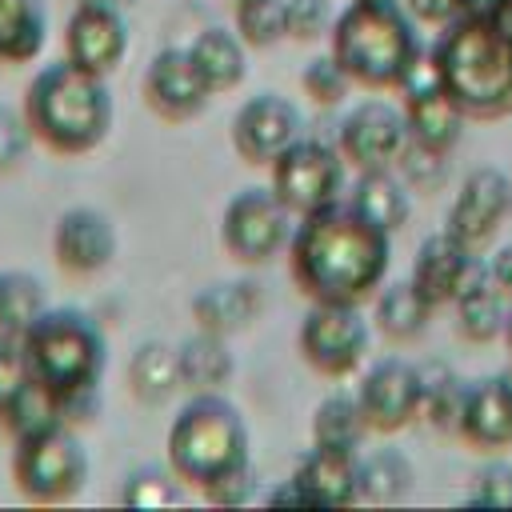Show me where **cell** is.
I'll return each instance as SVG.
<instances>
[{
    "mask_svg": "<svg viewBox=\"0 0 512 512\" xmlns=\"http://www.w3.org/2000/svg\"><path fill=\"white\" fill-rule=\"evenodd\" d=\"M388 260L392 232L340 200L300 216L288 240L292 284L320 304H364L384 284Z\"/></svg>",
    "mask_w": 512,
    "mask_h": 512,
    "instance_id": "6da1fadb",
    "label": "cell"
},
{
    "mask_svg": "<svg viewBox=\"0 0 512 512\" xmlns=\"http://www.w3.org/2000/svg\"><path fill=\"white\" fill-rule=\"evenodd\" d=\"M20 112L36 144H44L56 156H84L108 140L116 120V100L108 76H96L64 56L44 64L28 80Z\"/></svg>",
    "mask_w": 512,
    "mask_h": 512,
    "instance_id": "7a4b0ae2",
    "label": "cell"
},
{
    "mask_svg": "<svg viewBox=\"0 0 512 512\" xmlns=\"http://www.w3.org/2000/svg\"><path fill=\"white\" fill-rule=\"evenodd\" d=\"M432 56L468 120H504L512 112V16H456L436 36Z\"/></svg>",
    "mask_w": 512,
    "mask_h": 512,
    "instance_id": "3957f363",
    "label": "cell"
},
{
    "mask_svg": "<svg viewBox=\"0 0 512 512\" xmlns=\"http://www.w3.org/2000/svg\"><path fill=\"white\" fill-rule=\"evenodd\" d=\"M328 52L360 88L384 92L404 84L424 40L404 0H348L332 20Z\"/></svg>",
    "mask_w": 512,
    "mask_h": 512,
    "instance_id": "277c9868",
    "label": "cell"
},
{
    "mask_svg": "<svg viewBox=\"0 0 512 512\" xmlns=\"http://www.w3.org/2000/svg\"><path fill=\"white\" fill-rule=\"evenodd\" d=\"M248 448V420L224 392H188L164 436L168 468L192 488H208L224 472L252 464Z\"/></svg>",
    "mask_w": 512,
    "mask_h": 512,
    "instance_id": "5b68a950",
    "label": "cell"
},
{
    "mask_svg": "<svg viewBox=\"0 0 512 512\" xmlns=\"http://www.w3.org/2000/svg\"><path fill=\"white\" fill-rule=\"evenodd\" d=\"M24 360L32 380H40L52 396H68L80 388H100L108 364V340L100 324L80 308H48L24 336Z\"/></svg>",
    "mask_w": 512,
    "mask_h": 512,
    "instance_id": "8992f818",
    "label": "cell"
},
{
    "mask_svg": "<svg viewBox=\"0 0 512 512\" xmlns=\"http://www.w3.org/2000/svg\"><path fill=\"white\" fill-rule=\"evenodd\" d=\"M12 480L32 504H64L88 484V448L72 424H44L16 440Z\"/></svg>",
    "mask_w": 512,
    "mask_h": 512,
    "instance_id": "52a82bcc",
    "label": "cell"
},
{
    "mask_svg": "<svg viewBox=\"0 0 512 512\" xmlns=\"http://www.w3.org/2000/svg\"><path fill=\"white\" fill-rule=\"evenodd\" d=\"M368 320L360 312V304H320L312 300L308 312L300 316L296 328V352L300 360L328 376V380H344L352 376L364 360H368Z\"/></svg>",
    "mask_w": 512,
    "mask_h": 512,
    "instance_id": "ba28073f",
    "label": "cell"
},
{
    "mask_svg": "<svg viewBox=\"0 0 512 512\" xmlns=\"http://www.w3.org/2000/svg\"><path fill=\"white\" fill-rule=\"evenodd\" d=\"M296 224L292 208L268 188H240L220 216V244L236 264H268L288 252Z\"/></svg>",
    "mask_w": 512,
    "mask_h": 512,
    "instance_id": "9c48e42d",
    "label": "cell"
},
{
    "mask_svg": "<svg viewBox=\"0 0 512 512\" xmlns=\"http://www.w3.org/2000/svg\"><path fill=\"white\" fill-rule=\"evenodd\" d=\"M400 108H404L408 136H412L416 148H424L432 156H448L460 144L468 116L448 96V88L440 80V68H436V56H432V44L420 52V60L412 64V72L404 76V84H400Z\"/></svg>",
    "mask_w": 512,
    "mask_h": 512,
    "instance_id": "30bf717a",
    "label": "cell"
},
{
    "mask_svg": "<svg viewBox=\"0 0 512 512\" xmlns=\"http://www.w3.org/2000/svg\"><path fill=\"white\" fill-rule=\"evenodd\" d=\"M344 156L340 148L300 136L272 160V192L292 208V216H308L340 200L344 188Z\"/></svg>",
    "mask_w": 512,
    "mask_h": 512,
    "instance_id": "8fae6325",
    "label": "cell"
},
{
    "mask_svg": "<svg viewBox=\"0 0 512 512\" xmlns=\"http://www.w3.org/2000/svg\"><path fill=\"white\" fill-rule=\"evenodd\" d=\"M408 144H412V136H408L404 108L388 104V100H360L356 108H348V116L340 120V132H336V148H340L344 164L356 172L396 168Z\"/></svg>",
    "mask_w": 512,
    "mask_h": 512,
    "instance_id": "7c38bea8",
    "label": "cell"
},
{
    "mask_svg": "<svg viewBox=\"0 0 512 512\" xmlns=\"http://www.w3.org/2000/svg\"><path fill=\"white\" fill-rule=\"evenodd\" d=\"M356 400H360L368 432H380V436L404 432L424 412L420 364H408L400 356H384L368 364V372L356 384Z\"/></svg>",
    "mask_w": 512,
    "mask_h": 512,
    "instance_id": "4fadbf2b",
    "label": "cell"
},
{
    "mask_svg": "<svg viewBox=\"0 0 512 512\" xmlns=\"http://www.w3.org/2000/svg\"><path fill=\"white\" fill-rule=\"evenodd\" d=\"M304 136V116L300 108L280 96V92H256L248 96L236 116H232V128H228V140L236 148V156L252 168H272V160L296 144Z\"/></svg>",
    "mask_w": 512,
    "mask_h": 512,
    "instance_id": "5bb4252c",
    "label": "cell"
},
{
    "mask_svg": "<svg viewBox=\"0 0 512 512\" xmlns=\"http://www.w3.org/2000/svg\"><path fill=\"white\" fill-rule=\"evenodd\" d=\"M512 216V176L492 168V164H480L464 176L452 208H448V232L468 244V248H488L496 240V232L504 228V220Z\"/></svg>",
    "mask_w": 512,
    "mask_h": 512,
    "instance_id": "9a60e30c",
    "label": "cell"
},
{
    "mask_svg": "<svg viewBox=\"0 0 512 512\" xmlns=\"http://www.w3.org/2000/svg\"><path fill=\"white\" fill-rule=\"evenodd\" d=\"M64 56L96 76H112L128 56V20L124 8L80 0L64 24Z\"/></svg>",
    "mask_w": 512,
    "mask_h": 512,
    "instance_id": "2e32d148",
    "label": "cell"
},
{
    "mask_svg": "<svg viewBox=\"0 0 512 512\" xmlns=\"http://www.w3.org/2000/svg\"><path fill=\"white\" fill-rule=\"evenodd\" d=\"M140 96L164 124H184V120H196L208 108L212 88L204 84L188 48H160L144 68Z\"/></svg>",
    "mask_w": 512,
    "mask_h": 512,
    "instance_id": "e0dca14e",
    "label": "cell"
},
{
    "mask_svg": "<svg viewBox=\"0 0 512 512\" xmlns=\"http://www.w3.org/2000/svg\"><path fill=\"white\" fill-rule=\"evenodd\" d=\"M408 276H412V284L420 288V296H424L432 308H444V304H456L476 280H484V260H480L476 248L460 244V240L444 228V232L420 240Z\"/></svg>",
    "mask_w": 512,
    "mask_h": 512,
    "instance_id": "ac0fdd59",
    "label": "cell"
},
{
    "mask_svg": "<svg viewBox=\"0 0 512 512\" xmlns=\"http://www.w3.org/2000/svg\"><path fill=\"white\" fill-rule=\"evenodd\" d=\"M120 248L116 224L92 204H72L52 224V256L68 276H96L112 264Z\"/></svg>",
    "mask_w": 512,
    "mask_h": 512,
    "instance_id": "d6986e66",
    "label": "cell"
},
{
    "mask_svg": "<svg viewBox=\"0 0 512 512\" xmlns=\"http://www.w3.org/2000/svg\"><path fill=\"white\" fill-rule=\"evenodd\" d=\"M456 436L480 452H496L512 444V376L496 372L468 384Z\"/></svg>",
    "mask_w": 512,
    "mask_h": 512,
    "instance_id": "ffe728a7",
    "label": "cell"
},
{
    "mask_svg": "<svg viewBox=\"0 0 512 512\" xmlns=\"http://www.w3.org/2000/svg\"><path fill=\"white\" fill-rule=\"evenodd\" d=\"M356 456L360 452H328L312 448L296 472L292 484L300 488L308 508H348L360 500V480H356Z\"/></svg>",
    "mask_w": 512,
    "mask_h": 512,
    "instance_id": "44dd1931",
    "label": "cell"
},
{
    "mask_svg": "<svg viewBox=\"0 0 512 512\" xmlns=\"http://www.w3.org/2000/svg\"><path fill=\"white\" fill-rule=\"evenodd\" d=\"M264 308V292L256 280H216V284H204L188 312L196 320V328L204 332H216V336H232L240 328H248Z\"/></svg>",
    "mask_w": 512,
    "mask_h": 512,
    "instance_id": "7402d4cb",
    "label": "cell"
},
{
    "mask_svg": "<svg viewBox=\"0 0 512 512\" xmlns=\"http://www.w3.org/2000/svg\"><path fill=\"white\" fill-rule=\"evenodd\" d=\"M188 56L200 68L212 96H224L248 80V44L240 40L236 28H224V24L200 28L188 44Z\"/></svg>",
    "mask_w": 512,
    "mask_h": 512,
    "instance_id": "603a6c76",
    "label": "cell"
},
{
    "mask_svg": "<svg viewBox=\"0 0 512 512\" xmlns=\"http://www.w3.org/2000/svg\"><path fill=\"white\" fill-rule=\"evenodd\" d=\"M180 360V388L184 392H224L228 380L236 376V356L228 348V336L196 328L176 344Z\"/></svg>",
    "mask_w": 512,
    "mask_h": 512,
    "instance_id": "cb8c5ba5",
    "label": "cell"
},
{
    "mask_svg": "<svg viewBox=\"0 0 512 512\" xmlns=\"http://www.w3.org/2000/svg\"><path fill=\"white\" fill-rule=\"evenodd\" d=\"M432 312H436V308L420 296V288L412 284V276L388 280V284H380L376 296H372V320H376V328H380L388 340H396V344L420 340L424 328H428V320H432Z\"/></svg>",
    "mask_w": 512,
    "mask_h": 512,
    "instance_id": "d4e9b609",
    "label": "cell"
},
{
    "mask_svg": "<svg viewBox=\"0 0 512 512\" xmlns=\"http://www.w3.org/2000/svg\"><path fill=\"white\" fill-rule=\"evenodd\" d=\"M356 212H364L372 224L388 228L392 236L408 224L412 216V192L408 180L396 176V168H372V172H356V188L348 200Z\"/></svg>",
    "mask_w": 512,
    "mask_h": 512,
    "instance_id": "484cf974",
    "label": "cell"
},
{
    "mask_svg": "<svg viewBox=\"0 0 512 512\" xmlns=\"http://www.w3.org/2000/svg\"><path fill=\"white\" fill-rule=\"evenodd\" d=\"M180 388V360H176V344L168 340H140L128 356V392L156 408L168 404Z\"/></svg>",
    "mask_w": 512,
    "mask_h": 512,
    "instance_id": "4316f807",
    "label": "cell"
},
{
    "mask_svg": "<svg viewBox=\"0 0 512 512\" xmlns=\"http://www.w3.org/2000/svg\"><path fill=\"white\" fill-rule=\"evenodd\" d=\"M48 12L40 0H0V64H28L44 52Z\"/></svg>",
    "mask_w": 512,
    "mask_h": 512,
    "instance_id": "83f0119b",
    "label": "cell"
},
{
    "mask_svg": "<svg viewBox=\"0 0 512 512\" xmlns=\"http://www.w3.org/2000/svg\"><path fill=\"white\" fill-rule=\"evenodd\" d=\"M368 424L360 412L356 392H328L316 408H312V448H328V452H360Z\"/></svg>",
    "mask_w": 512,
    "mask_h": 512,
    "instance_id": "f1b7e54d",
    "label": "cell"
},
{
    "mask_svg": "<svg viewBox=\"0 0 512 512\" xmlns=\"http://www.w3.org/2000/svg\"><path fill=\"white\" fill-rule=\"evenodd\" d=\"M48 312L44 280L28 268H0V336H24Z\"/></svg>",
    "mask_w": 512,
    "mask_h": 512,
    "instance_id": "f546056e",
    "label": "cell"
},
{
    "mask_svg": "<svg viewBox=\"0 0 512 512\" xmlns=\"http://www.w3.org/2000/svg\"><path fill=\"white\" fill-rule=\"evenodd\" d=\"M356 480H360V500L368 504H396L412 492V460L400 448H376L356 456Z\"/></svg>",
    "mask_w": 512,
    "mask_h": 512,
    "instance_id": "4dcf8cb0",
    "label": "cell"
},
{
    "mask_svg": "<svg viewBox=\"0 0 512 512\" xmlns=\"http://www.w3.org/2000/svg\"><path fill=\"white\" fill-rule=\"evenodd\" d=\"M508 312L512 304L484 280H476L460 300H456V332L468 340V344H492L496 336H504L508 328Z\"/></svg>",
    "mask_w": 512,
    "mask_h": 512,
    "instance_id": "1f68e13d",
    "label": "cell"
},
{
    "mask_svg": "<svg viewBox=\"0 0 512 512\" xmlns=\"http://www.w3.org/2000/svg\"><path fill=\"white\" fill-rule=\"evenodd\" d=\"M180 476L164 464H144V468H132L120 484V504L124 508H172L180 504Z\"/></svg>",
    "mask_w": 512,
    "mask_h": 512,
    "instance_id": "d6a6232c",
    "label": "cell"
},
{
    "mask_svg": "<svg viewBox=\"0 0 512 512\" xmlns=\"http://www.w3.org/2000/svg\"><path fill=\"white\" fill-rule=\"evenodd\" d=\"M236 32L248 48H272L288 36L284 24V0H236Z\"/></svg>",
    "mask_w": 512,
    "mask_h": 512,
    "instance_id": "836d02e7",
    "label": "cell"
},
{
    "mask_svg": "<svg viewBox=\"0 0 512 512\" xmlns=\"http://www.w3.org/2000/svg\"><path fill=\"white\" fill-rule=\"evenodd\" d=\"M352 84H356V80L340 68V60H336L332 52H320V56H312V60L300 68V88H304V96H308L312 104H320V108H340V104L348 100Z\"/></svg>",
    "mask_w": 512,
    "mask_h": 512,
    "instance_id": "e575fe53",
    "label": "cell"
},
{
    "mask_svg": "<svg viewBox=\"0 0 512 512\" xmlns=\"http://www.w3.org/2000/svg\"><path fill=\"white\" fill-rule=\"evenodd\" d=\"M60 416H56V396L40 384V380H28L24 388H20V396L4 408V416H0V424L12 432V440H20V436H28V432H36V428H44V424H56Z\"/></svg>",
    "mask_w": 512,
    "mask_h": 512,
    "instance_id": "d590c367",
    "label": "cell"
},
{
    "mask_svg": "<svg viewBox=\"0 0 512 512\" xmlns=\"http://www.w3.org/2000/svg\"><path fill=\"white\" fill-rule=\"evenodd\" d=\"M332 0H284V24H288V40L312 44L320 36L332 32Z\"/></svg>",
    "mask_w": 512,
    "mask_h": 512,
    "instance_id": "8d00e7d4",
    "label": "cell"
},
{
    "mask_svg": "<svg viewBox=\"0 0 512 512\" xmlns=\"http://www.w3.org/2000/svg\"><path fill=\"white\" fill-rule=\"evenodd\" d=\"M32 144H36V136H32L24 112L0 104V172H20L28 164Z\"/></svg>",
    "mask_w": 512,
    "mask_h": 512,
    "instance_id": "74e56055",
    "label": "cell"
},
{
    "mask_svg": "<svg viewBox=\"0 0 512 512\" xmlns=\"http://www.w3.org/2000/svg\"><path fill=\"white\" fill-rule=\"evenodd\" d=\"M468 504L472 508H512V464H504V460L484 464L472 480Z\"/></svg>",
    "mask_w": 512,
    "mask_h": 512,
    "instance_id": "f35d334b",
    "label": "cell"
},
{
    "mask_svg": "<svg viewBox=\"0 0 512 512\" xmlns=\"http://www.w3.org/2000/svg\"><path fill=\"white\" fill-rule=\"evenodd\" d=\"M28 380H32V372H28V360H24V344L16 336H0V416L20 396V388Z\"/></svg>",
    "mask_w": 512,
    "mask_h": 512,
    "instance_id": "ab89813d",
    "label": "cell"
},
{
    "mask_svg": "<svg viewBox=\"0 0 512 512\" xmlns=\"http://www.w3.org/2000/svg\"><path fill=\"white\" fill-rule=\"evenodd\" d=\"M252 488H256V472H252V464H240V468L224 472L220 480H212V484L200 488V492H204L212 504L232 508V504H248V500H252Z\"/></svg>",
    "mask_w": 512,
    "mask_h": 512,
    "instance_id": "60d3db41",
    "label": "cell"
},
{
    "mask_svg": "<svg viewBox=\"0 0 512 512\" xmlns=\"http://www.w3.org/2000/svg\"><path fill=\"white\" fill-rule=\"evenodd\" d=\"M100 412V388H80V392H68V396H56V416L72 428L96 420Z\"/></svg>",
    "mask_w": 512,
    "mask_h": 512,
    "instance_id": "b9f144b4",
    "label": "cell"
},
{
    "mask_svg": "<svg viewBox=\"0 0 512 512\" xmlns=\"http://www.w3.org/2000/svg\"><path fill=\"white\" fill-rule=\"evenodd\" d=\"M404 8L416 24H428V28H448L460 16L456 0H404Z\"/></svg>",
    "mask_w": 512,
    "mask_h": 512,
    "instance_id": "7bdbcfd3",
    "label": "cell"
},
{
    "mask_svg": "<svg viewBox=\"0 0 512 512\" xmlns=\"http://www.w3.org/2000/svg\"><path fill=\"white\" fill-rule=\"evenodd\" d=\"M484 276H488V284L512 304V244H500V248L484 260Z\"/></svg>",
    "mask_w": 512,
    "mask_h": 512,
    "instance_id": "ee69618b",
    "label": "cell"
},
{
    "mask_svg": "<svg viewBox=\"0 0 512 512\" xmlns=\"http://www.w3.org/2000/svg\"><path fill=\"white\" fill-rule=\"evenodd\" d=\"M456 4H460V16H472V20L512 16V0H456Z\"/></svg>",
    "mask_w": 512,
    "mask_h": 512,
    "instance_id": "f6af8a7d",
    "label": "cell"
},
{
    "mask_svg": "<svg viewBox=\"0 0 512 512\" xmlns=\"http://www.w3.org/2000/svg\"><path fill=\"white\" fill-rule=\"evenodd\" d=\"M504 340H508V348H512V312H508V328H504Z\"/></svg>",
    "mask_w": 512,
    "mask_h": 512,
    "instance_id": "bcb514c9",
    "label": "cell"
}]
</instances>
